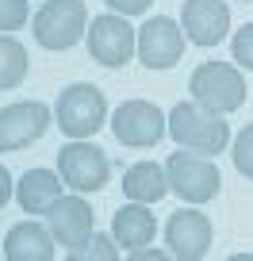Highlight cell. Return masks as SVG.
<instances>
[{
	"mask_svg": "<svg viewBox=\"0 0 253 261\" xmlns=\"http://www.w3.org/2000/svg\"><path fill=\"white\" fill-rule=\"evenodd\" d=\"M31 19L27 0H0V31H19Z\"/></svg>",
	"mask_w": 253,
	"mask_h": 261,
	"instance_id": "obj_22",
	"label": "cell"
},
{
	"mask_svg": "<svg viewBox=\"0 0 253 261\" xmlns=\"http://www.w3.org/2000/svg\"><path fill=\"white\" fill-rule=\"evenodd\" d=\"M31 31L42 50H73L89 31L85 0H46L31 19Z\"/></svg>",
	"mask_w": 253,
	"mask_h": 261,
	"instance_id": "obj_4",
	"label": "cell"
},
{
	"mask_svg": "<svg viewBox=\"0 0 253 261\" xmlns=\"http://www.w3.org/2000/svg\"><path fill=\"white\" fill-rule=\"evenodd\" d=\"M211 219L200 215L196 207H177L165 223V246L177 261H204L211 250Z\"/></svg>",
	"mask_w": 253,
	"mask_h": 261,
	"instance_id": "obj_12",
	"label": "cell"
},
{
	"mask_svg": "<svg viewBox=\"0 0 253 261\" xmlns=\"http://www.w3.org/2000/svg\"><path fill=\"white\" fill-rule=\"evenodd\" d=\"M50 130V108L42 100H19L0 108V154L27 150Z\"/></svg>",
	"mask_w": 253,
	"mask_h": 261,
	"instance_id": "obj_10",
	"label": "cell"
},
{
	"mask_svg": "<svg viewBox=\"0 0 253 261\" xmlns=\"http://www.w3.org/2000/svg\"><path fill=\"white\" fill-rule=\"evenodd\" d=\"M54 234L42 223H16L4 234V257L8 261H54Z\"/></svg>",
	"mask_w": 253,
	"mask_h": 261,
	"instance_id": "obj_16",
	"label": "cell"
},
{
	"mask_svg": "<svg viewBox=\"0 0 253 261\" xmlns=\"http://www.w3.org/2000/svg\"><path fill=\"white\" fill-rule=\"evenodd\" d=\"M23 77H27V46L19 39L0 35V92L23 85Z\"/></svg>",
	"mask_w": 253,
	"mask_h": 261,
	"instance_id": "obj_18",
	"label": "cell"
},
{
	"mask_svg": "<svg viewBox=\"0 0 253 261\" xmlns=\"http://www.w3.org/2000/svg\"><path fill=\"white\" fill-rule=\"evenodd\" d=\"M123 192L131 204H157L169 196V177H165L161 162H134L131 169L123 173Z\"/></svg>",
	"mask_w": 253,
	"mask_h": 261,
	"instance_id": "obj_17",
	"label": "cell"
},
{
	"mask_svg": "<svg viewBox=\"0 0 253 261\" xmlns=\"http://www.w3.org/2000/svg\"><path fill=\"white\" fill-rule=\"evenodd\" d=\"M8 200H12V173L0 165V207L8 204Z\"/></svg>",
	"mask_w": 253,
	"mask_h": 261,
	"instance_id": "obj_25",
	"label": "cell"
},
{
	"mask_svg": "<svg viewBox=\"0 0 253 261\" xmlns=\"http://www.w3.org/2000/svg\"><path fill=\"white\" fill-rule=\"evenodd\" d=\"M188 92L200 108L215 115H230L245 104V77L230 62H204L188 77Z\"/></svg>",
	"mask_w": 253,
	"mask_h": 261,
	"instance_id": "obj_2",
	"label": "cell"
},
{
	"mask_svg": "<svg viewBox=\"0 0 253 261\" xmlns=\"http://www.w3.org/2000/svg\"><path fill=\"white\" fill-rule=\"evenodd\" d=\"M111 238L119 242V250H146L157 238V219L146 204H123L111 215Z\"/></svg>",
	"mask_w": 253,
	"mask_h": 261,
	"instance_id": "obj_14",
	"label": "cell"
},
{
	"mask_svg": "<svg viewBox=\"0 0 253 261\" xmlns=\"http://www.w3.org/2000/svg\"><path fill=\"white\" fill-rule=\"evenodd\" d=\"M58 173L73 192H100L111 177V162L107 154L89 139H69L58 150Z\"/></svg>",
	"mask_w": 253,
	"mask_h": 261,
	"instance_id": "obj_7",
	"label": "cell"
},
{
	"mask_svg": "<svg viewBox=\"0 0 253 261\" xmlns=\"http://www.w3.org/2000/svg\"><path fill=\"white\" fill-rule=\"evenodd\" d=\"M111 130L123 146L150 150L161 142V135H169V115L150 100H127L111 112Z\"/></svg>",
	"mask_w": 253,
	"mask_h": 261,
	"instance_id": "obj_8",
	"label": "cell"
},
{
	"mask_svg": "<svg viewBox=\"0 0 253 261\" xmlns=\"http://www.w3.org/2000/svg\"><path fill=\"white\" fill-rule=\"evenodd\" d=\"M62 188H66L62 173H54V169H27L23 177L16 180V204L23 207L27 215H46L58 196H66Z\"/></svg>",
	"mask_w": 253,
	"mask_h": 261,
	"instance_id": "obj_15",
	"label": "cell"
},
{
	"mask_svg": "<svg viewBox=\"0 0 253 261\" xmlns=\"http://www.w3.org/2000/svg\"><path fill=\"white\" fill-rule=\"evenodd\" d=\"M165 177H169V192H177L188 204H207L222 188L219 165L207 162L204 154H192V150H173L165 158Z\"/></svg>",
	"mask_w": 253,
	"mask_h": 261,
	"instance_id": "obj_5",
	"label": "cell"
},
{
	"mask_svg": "<svg viewBox=\"0 0 253 261\" xmlns=\"http://www.w3.org/2000/svg\"><path fill=\"white\" fill-rule=\"evenodd\" d=\"M230 54H234V62L242 65V69L253 73V23H245V27L234 31V39H230Z\"/></svg>",
	"mask_w": 253,
	"mask_h": 261,
	"instance_id": "obj_21",
	"label": "cell"
},
{
	"mask_svg": "<svg viewBox=\"0 0 253 261\" xmlns=\"http://www.w3.org/2000/svg\"><path fill=\"white\" fill-rule=\"evenodd\" d=\"M184 31L169 16H150L138 27V62L146 69H173L184 58Z\"/></svg>",
	"mask_w": 253,
	"mask_h": 261,
	"instance_id": "obj_11",
	"label": "cell"
},
{
	"mask_svg": "<svg viewBox=\"0 0 253 261\" xmlns=\"http://www.w3.org/2000/svg\"><path fill=\"white\" fill-rule=\"evenodd\" d=\"M230 158H234V169L253 180V123L238 130V139L230 142Z\"/></svg>",
	"mask_w": 253,
	"mask_h": 261,
	"instance_id": "obj_20",
	"label": "cell"
},
{
	"mask_svg": "<svg viewBox=\"0 0 253 261\" xmlns=\"http://www.w3.org/2000/svg\"><path fill=\"white\" fill-rule=\"evenodd\" d=\"M54 119H58V127H62L66 139H92L107 119V100L89 81L66 85L54 100Z\"/></svg>",
	"mask_w": 253,
	"mask_h": 261,
	"instance_id": "obj_3",
	"label": "cell"
},
{
	"mask_svg": "<svg viewBox=\"0 0 253 261\" xmlns=\"http://www.w3.org/2000/svg\"><path fill=\"white\" fill-rule=\"evenodd\" d=\"M115 16H142V12L154 4V0H104Z\"/></svg>",
	"mask_w": 253,
	"mask_h": 261,
	"instance_id": "obj_23",
	"label": "cell"
},
{
	"mask_svg": "<svg viewBox=\"0 0 253 261\" xmlns=\"http://www.w3.org/2000/svg\"><path fill=\"white\" fill-rule=\"evenodd\" d=\"M227 261H253V253H230Z\"/></svg>",
	"mask_w": 253,
	"mask_h": 261,
	"instance_id": "obj_26",
	"label": "cell"
},
{
	"mask_svg": "<svg viewBox=\"0 0 253 261\" xmlns=\"http://www.w3.org/2000/svg\"><path fill=\"white\" fill-rule=\"evenodd\" d=\"M127 261H177L173 253H165V250H154V246H146V250H134Z\"/></svg>",
	"mask_w": 253,
	"mask_h": 261,
	"instance_id": "obj_24",
	"label": "cell"
},
{
	"mask_svg": "<svg viewBox=\"0 0 253 261\" xmlns=\"http://www.w3.org/2000/svg\"><path fill=\"white\" fill-rule=\"evenodd\" d=\"M66 261H119V242L111 234H92L81 250H73Z\"/></svg>",
	"mask_w": 253,
	"mask_h": 261,
	"instance_id": "obj_19",
	"label": "cell"
},
{
	"mask_svg": "<svg viewBox=\"0 0 253 261\" xmlns=\"http://www.w3.org/2000/svg\"><path fill=\"white\" fill-rule=\"evenodd\" d=\"M92 223H96L92 204L85 200V196H77V192L58 196L54 204H50V212H46V227H50V234H54V242L66 246L69 253L81 250V246L96 234V227H92Z\"/></svg>",
	"mask_w": 253,
	"mask_h": 261,
	"instance_id": "obj_9",
	"label": "cell"
},
{
	"mask_svg": "<svg viewBox=\"0 0 253 261\" xmlns=\"http://www.w3.org/2000/svg\"><path fill=\"white\" fill-rule=\"evenodd\" d=\"M85 46H89V54H92L96 65H104V69H123V65L138 54V35L127 23V16L107 12V16L89 19Z\"/></svg>",
	"mask_w": 253,
	"mask_h": 261,
	"instance_id": "obj_6",
	"label": "cell"
},
{
	"mask_svg": "<svg viewBox=\"0 0 253 261\" xmlns=\"http://www.w3.org/2000/svg\"><path fill=\"white\" fill-rule=\"evenodd\" d=\"M169 139L180 150H192V154L215 158L227 150L230 142V127L227 115H215L207 108H200L196 100H180L169 108Z\"/></svg>",
	"mask_w": 253,
	"mask_h": 261,
	"instance_id": "obj_1",
	"label": "cell"
},
{
	"mask_svg": "<svg viewBox=\"0 0 253 261\" xmlns=\"http://www.w3.org/2000/svg\"><path fill=\"white\" fill-rule=\"evenodd\" d=\"M180 31L196 46H215L230 31V8L227 0H184L180 8Z\"/></svg>",
	"mask_w": 253,
	"mask_h": 261,
	"instance_id": "obj_13",
	"label": "cell"
}]
</instances>
